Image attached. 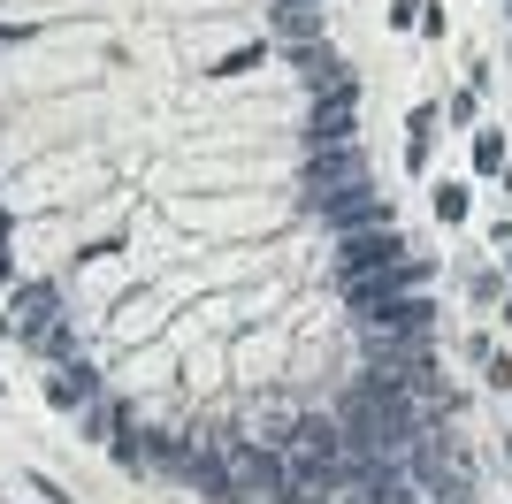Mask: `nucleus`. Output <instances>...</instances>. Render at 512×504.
Here are the masks:
<instances>
[{
	"mask_svg": "<svg viewBox=\"0 0 512 504\" xmlns=\"http://www.w3.org/2000/svg\"><path fill=\"white\" fill-rule=\"evenodd\" d=\"M490 252H512V214H505V222H490Z\"/></svg>",
	"mask_w": 512,
	"mask_h": 504,
	"instance_id": "6e6552de",
	"label": "nucleus"
},
{
	"mask_svg": "<svg viewBox=\"0 0 512 504\" xmlns=\"http://www.w3.org/2000/svg\"><path fill=\"white\" fill-rule=\"evenodd\" d=\"M467 298H474V306H505V275L474 268V275H467Z\"/></svg>",
	"mask_w": 512,
	"mask_h": 504,
	"instance_id": "20e7f679",
	"label": "nucleus"
},
{
	"mask_svg": "<svg viewBox=\"0 0 512 504\" xmlns=\"http://www.w3.org/2000/svg\"><path fill=\"white\" fill-rule=\"evenodd\" d=\"M31 497H46V504H77L62 482H46V474H31Z\"/></svg>",
	"mask_w": 512,
	"mask_h": 504,
	"instance_id": "0eeeda50",
	"label": "nucleus"
},
{
	"mask_svg": "<svg viewBox=\"0 0 512 504\" xmlns=\"http://www.w3.org/2000/svg\"><path fill=\"white\" fill-rule=\"evenodd\" d=\"M413 31H421V39L436 46V39H451V16L436 8V0H421V23H413Z\"/></svg>",
	"mask_w": 512,
	"mask_h": 504,
	"instance_id": "39448f33",
	"label": "nucleus"
},
{
	"mask_svg": "<svg viewBox=\"0 0 512 504\" xmlns=\"http://www.w3.org/2000/svg\"><path fill=\"white\" fill-rule=\"evenodd\" d=\"M497 191H505V199H512V161H505V176H497Z\"/></svg>",
	"mask_w": 512,
	"mask_h": 504,
	"instance_id": "1a4fd4ad",
	"label": "nucleus"
},
{
	"mask_svg": "<svg viewBox=\"0 0 512 504\" xmlns=\"http://www.w3.org/2000/svg\"><path fill=\"white\" fill-rule=\"evenodd\" d=\"M497 459H505V474H512V443H505V451H497Z\"/></svg>",
	"mask_w": 512,
	"mask_h": 504,
	"instance_id": "9b49d317",
	"label": "nucleus"
},
{
	"mask_svg": "<svg viewBox=\"0 0 512 504\" xmlns=\"http://www.w3.org/2000/svg\"><path fill=\"white\" fill-rule=\"evenodd\" d=\"M497 321H505V329H512V291H505V306H497Z\"/></svg>",
	"mask_w": 512,
	"mask_h": 504,
	"instance_id": "9d476101",
	"label": "nucleus"
},
{
	"mask_svg": "<svg viewBox=\"0 0 512 504\" xmlns=\"http://www.w3.org/2000/svg\"><path fill=\"white\" fill-rule=\"evenodd\" d=\"M497 260H505V268H512V252H497Z\"/></svg>",
	"mask_w": 512,
	"mask_h": 504,
	"instance_id": "ddd939ff",
	"label": "nucleus"
},
{
	"mask_svg": "<svg viewBox=\"0 0 512 504\" xmlns=\"http://www.w3.org/2000/svg\"><path fill=\"white\" fill-rule=\"evenodd\" d=\"M505 161H512V138L497 123H474V176H505Z\"/></svg>",
	"mask_w": 512,
	"mask_h": 504,
	"instance_id": "f03ea898",
	"label": "nucleus"
},
{
	"mask_svg": "<svg viewBox=\"0 0 512 504\" xmlns=\"http://www.w3.org/2000/svg\"><path fill=\"white\" fill-rule=\"evenodd\" d=\"M482 382H490L497 398H512V352H497V359H490V367H482Z\"/></svg>",
	"mask_w": 512,
	"mask_h": 504,
	"instance_id": "423d86ee",
	"label": "nucleus"
},
{
	"mask_svg": "<svg viewBox=\"0 0 512 504\" xmlns=\"http://www.w3.org/2000/svg\"><path fill=\"white\" fill-rule=\"evenodd\" d=\"M0 398H8V375H0Z\"/></svg>",
	"mask_w": 512,
	"mask_h": 504,
	"instance_id": "f8f14e48",
	"label": "nucleus"
},
{
	"mask_svg": "<svg viewBox=\"0 0 512 504\" xmlns=\"http://www.w3.org/2000/svg\"><path fill=\"white\" fill-rule=\"evenodd\" d=\"M428 214H436L444 230H459V222H467V214H474V191L459 184V176H444V184L428 191Z\"/></svg>",
	"mask_w": 512,
	"mask_h": 504,
	"instance_id": "f257e3e1",
	"label": "nucleus"
},
{
	"mask_svg": "<svg viewBox=\"0 0 512 504\" xmlns=\"http://www.w3.org/2000/svg\"><path fill=\"white\" fill-rule=\"evenodd\" d=\"M444 123H482V100H474V84L444 92Z\"/></svg>",
	"mask_w": 512,
	"mask_h": 504,
	"instance_id": "7ed1b4c3",
	"label": "nucleus"
}]
</instances>
